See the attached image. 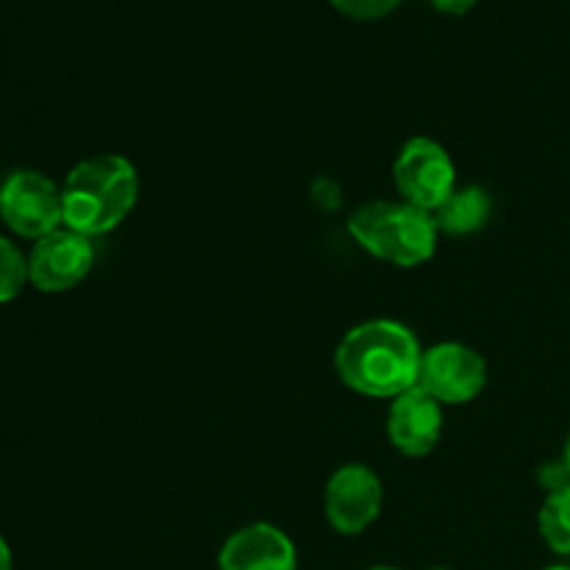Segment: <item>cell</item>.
<instances>
[{
  "instance_id": "6da1fadb",
  "label": "cell",
  "mask_w": 570,
  "mask_h": 570,
  "mask_svg": "<svg viewBox=\"0 0 570 570\" xmlns=\"http://www.w3.org/2000/svg\"><path fill=\"white\" fill-rule=\"evenodd\" d=\"M421 360V345L404 323L367 321L340 340L334 367L354 393L367 399H399L417 384Z\"/></svg>"
},
{
  "instance_id": "7a4b0ae2",
  "label": "cell",
  "mask_w": 570,
  "mask_h": 570,
  "mask_svg": "<svg viewBox=\"0 0 570 570\" xmlns=\"http://www.w3.org/2000/svg\"><path fill=\"white\" fill-rule=\"evenodd\" d=\"M139 198L137 167L120 154L78 161L65 178V226L83 237H100L120 226Z\"/></svg>"
},
{
  "instance_id": "3957f363",
  "label": "cell",
  "mask_w": 570,
  "mask_h": 570,
  "mask_svg": "<svg viewBox=\"0 0 570 570\" xmlns=\"http://www.w3.org/2000/svg\"><path fill=\"white\" fill-rule=\"evenodd\" d=\"M348 232L376 259L395 267L426 265L438 250L440 228L432 212L406 200H371L348 217Z\"/></svg>"
},
{
  "instance_id": "277c9868",
  "label": "cell",
  "mask_w": 570,
  "mask_h": 570,
  "mask_svg": "<svg viewBox=\"0 0 570 570\" xmlns=\"http://www.w3.org/2000/svg\"><path fill=\"white\" fill-rule=\"evenodd\" d=\"M401 200L423 212H438L456 189V167L449 150L429 137H412L393 165Z\"/></svg>"
},
{
  "instance_id": "5b68a950",
  "label": "cell",
  "mask_w": 570,
  "mask_h": 570,
  "mask_svg": "<svg viewBox=\"0 0 570 570\" xmlns=\"http://www.w3.org/2000/svg\"><path fill=\"white\" fill-rule=\"evenodd\" d=\"M0 217L20 237H48L65 223L61 189L37 170L11 173L0 187Z\"/></svg>"
},
{
  "instance_id": "8992f818",
  "label": "cell",
  "mask_w": 570,
  "mask_h": 570,
  "mask_svg": "<svg viewBox=\"0 0 570 570\" xmlns=\"http://www.w3.org/2000/svg\"><path fill=\"white\" fill-rule=\"evenodd\" d=\"M384 488L376 471L362 462H348L332 473L323 493V510L334 532L354 538L362 534L382 512Z\"/></svg>"
},
{
  "instance_id": "52a82bcc",
  "label": "cell",
  "mask_w": 570,
  "mask_h": 570,
  "mask_svg": "<svg viewBox=\"0 0 570 570\" xmlns=\"http://www.w3.org/2000/svg\"><path fill=\"white\" fill-rule=\"evenodd\" d=\"M417 384L443 406L468 404L488 384V362L471 345L438 343L423 351Z\"/></svg>"
},
{
  "instance_id": "ba28073f",
  "label": "cell",
  "mask_w": 570,
  "mask_h": 570,
  "mask_svg": "<svg viewBox=\"0 0 570 570\" xmlns=\"http://www.w3.org/2000/svg\"><path fill=\"white\" fill-rule=\"evenodd\" d=\"M95 248L89 237L72 228H56L48 237L33 243L28 256V282L39 293H67L92 271Z\"/></svg>"
},
{
  "instance_id": "9c48e42d",
  "label": "cell",
  "mask_w": 570,
  "mask_h": 570,
  "mask_svg": "<svg viewBox=\"0 0 570 570\" xmlns=\"http://www.w3.org/2000/svg\"><path fill=\"white\" fill-rule=\"evenodd\" d=\"M440 434H443V404L421 384L393 399L387 412V438L395 451L404 456H426L438 449Z\"/></svg>"
},
{
  "instance_id": "30bf717a",
  "label": "cell",
  "mask_w": 570,
  "mask_h": 570,
  "mask_svg": "<svg viewBox=\"0 0 570 570\" xmlns=\"http://www.w3.org/2000/svg\"><path fill=\"white\" fill-rule=\"evenodd\" d=\"M217 570H298L295 546L273 523H250L223 543Z\"/></svg>"
},
{
  "instance_id": "8fae6325",
  "label": "cell",
  "mask_w": 570,
  "mask_h": 570,
  "mask_svg": "<svg viewBox=\"0 0 570 570\" xmlns=\"http://www.w3.org/2000/svg\"><path fill=\"white\" fill-rule=\"evenodd\" d=\"M432 215L440 232L462 237V234H473L488 226L490 215H493V200L482 187H473V184L471 187H456L449 195V200Z\"/></svg>"
},
{
  "instance_id": "7c38bea8",
  "label": "cell",
  "mask_w": 570,
  "mask_h": 570,
  "mask_svg": "<svg viewBox=\"0 0 570 570\" xmlns=\"http://www.w3.org/2000/svg\"><path fill=\"white\" fill-rule=\"evenodd\" d=\"M540 534L557 554H570V484L546 495L540 510Z\"/></svg>"
},
{
  "instance_id": "4fadbf2b",
  "label": "cell",
  "mask_w": 570,
  "mask_h": 570,
  "mask_svg": "<svg viewBox=\"0 0 570 570\" xmlns=\"http://www.w3.org/2000/svg\"><path fill=\"white\" fill-rule=\"evenodd\" d=\"M28 284V259L14 243L0 237V304L17 298Z\"/></svg>"
},
{
  "instance_id": "5bb4252c",
  "label": "cell",
  "mask_w": 570,
  "mask_h": 570,
  "mask_svg": "<svg viewBox=\"0 0 570 570\" xmlns=\"http://www.w3.org/2000/svg\"><path fill=\"white\" fill-rule=\"evenodd\" d=\"M399 3L401 0H332L340 14L354 17V20H379L399 9Z\"/></svg>"
},
{
  "instance_id": "9a60e30c",
  "label": "cell",
  "mask_w": 570,
  "mask_h": 570,
  "mask_svg": "<svg viewBox=\"0 0 570 570\" xmlns=\"http://www.w3.org/2000/svg\"><path fill=\"white\" fill-rule=\"evenodd\" d=\"M432 6L438 11H443V14L460 17V14H468V11L476 6V0H432Z\"/></svg>"
},
{
  "instance_id": "2e32d148",
  "label": "cell",
  "mask_w": 570,
  "mask_h": 570,
  "mask_svg": "<svg viewBox=\"0 0 570 570\" xmlns=\"http://www.w3.org/2000/svg\"><path fill=\"white\" fill-rule=\"evenodd\" d=\"M0 570H11V549L0 534Z\"/></svg>"
},
{
  "instance_id": "e0dca14e",
  "label": "cell",
  "mask_w": 570,
  "mask_h": 570,
  "mask_svg": "<svg viewBox=\"0 0 570 570\" xmlns=\"http://www.w3.org/2000/svg\"><path fill=\"white\" fill-rule=\"evenodd\" d=\"M562 462H566V468H568V473H570V438H568V445H566V460H562Z\"/></svg>"
},
{
  "instance_id": "ac0fdd59",
  "label": "cell",
  "mask_w": 570,
  "mask_h": 570,
  "mask_svg": "<svg viewBox=\"0 0 570 570\" xmlns=\"http://www.w3.org/2000/svg\"><path fill=\"white\" fill-rule=\"evenodd\" d=\"M367 570H399V568H390V566H373V568H367Z\"/></svg>"
},
{
  "instance_id": "d6986e66",
  "label": "cell",
  "mask_w": 570,
  "mask_h": 570,
  "mask_svg": "<svg viewBox=\"0 0 570 570\" xmlns=\"http://www.w3.org/2000/svg\"><path fill=\"white\" fill-rule=\"evenodd\" d=\"M546 570H570V568H566V566H551V568H546Z\"/></svg>"
},
{
  "instance_id": "ffe728a7",
  "label": "cell",
  "mask_w": 570,
  "mask_h": 570,
  "mask_svg": "<svg viewBox=\"0 0 570 570\" xmlns=\"http://www.w3.org/2000/svg\"><path fill=\"white\" fill-rule=\"evenodd\" d=\"M429 570H449V568H429Z\"/></svg>"
}]
</instances>
